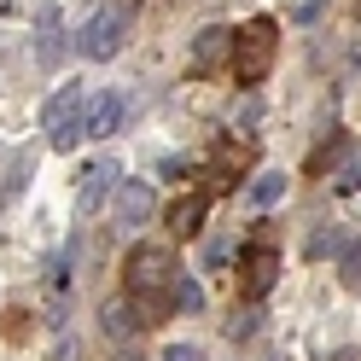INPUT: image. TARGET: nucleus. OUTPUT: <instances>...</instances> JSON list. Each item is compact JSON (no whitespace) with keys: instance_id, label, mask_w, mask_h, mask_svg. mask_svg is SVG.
<instances>
[{"instance_id":"f257e3e1","label":"nucleus","mask_w":361,"mask_h":361,"mask_svg":"<svg viewBox=\"0 0 361 361\" xmlns=\"http://www.w3.org/2000/svg\"><path fill=\"white\" fill-rule=\"evenodd\" d=\"M175 257L164 245H134L128 262H123V280H128V298L140 303V326H164L169 321V286H175Z\"/></svg>"},{"instance_id":"f03ea898","label":"nucleus","mask_w":361,"mask_h":361,"mask_svg":"<svg viewBox=\"0 0 361 361\" xmlns=\"http://www.w3.org/2000/svg\"><path fill=\"white\" fill-rule=\"evenodd\" d=\"M274 53H280V24L274 18H251L245 30H233V53H228V71L251 87L274 71Z\"/></svg>"},{"instance_id":"7ed1b4c3","label":"nucleus","mask_w":361,"mask_h":361,"mask_svg":"<svg viewBox=\"0 0 361 361\" xmlns=\"http://www.w3.org/2000/svg\"><path fill=\"white\" fill-rule=\"evenodd\" d=\"M123 41H128V6H99V12L82 24L76 53L99 64V59H117V53H123Z\"/></svg>"},{"instance_id":"20e7f679","label":"nucleus","mask_w":361,"mask_h":361,"mask_svg":"<svg viewBox=\"0 0 361 361\" xmlns=\"http://www.w3.org/2000/svg\"><path fill=\"white\" fill-rule=\"evenodd\" d=\"M82 111H87V94H82V87H59V94L47 99L41 128H47V146H53V152H71V146L82 140Z\"/></svg>"},{"instance_id":"39448f33","label":"nucleus","mask_w":361,"mask_h":361,"mask_svg":"<svg viewBox=\"0 0 361 361\" xmlns=\"http://www.w3.org/2000/svg\"><path fill=\"white\" fill-rule=\"evenodd\" d=\"M274 280H280V245L268 239V233H257L239 251V286H245V298H268Z\"/></svg>"},{"instance_id":"423d86ee","label":"nucleus","mask_w":361,"mask_h":361,"mask_svg":"<svg viewBox=\"0 0 361 361\" xmlns=\"http://www.w3.org/2000/svg\"><path fill=\"white\" fill-rule=\"evenodd\" d=\"M117 187H123V164L117 157H94V164L82 169V180H76V210L94 216L105 198H117Z\"/></svg>"},{"instance_id":"0eeeda50","label":"nucleus","mask_w":361,"mask_h":361,"mask_svg":"<svg viewBox=\"0 0 361 361\" xmlns=\"http://www.w3.org/2000/svg\"><path fill=\"white\" fill-rule=\"evenodd\" d=\"M228 53H233V30H221V24H210V30H198V35H192L187 71H192V76H216L221 64H228Z\"/></svg>"},{"instance_id":"6e6552de","label":"nucleus","mask_w":361,"mask_h":361,"mask_svg":"<svg viewBox=\"0 0 361 361\" xmlns=\"http://www.w3.org/2000/svg\"><path fill=\"white\" fill-rule=\"evenodd\" d=\"M123 117H128V99L105 87V94H94V99H87V111H82V134L105 140V134H117V128H123Z\"/></svg>"},{"instance_id":"1a4fd4ad","label":"nucleus","mask_w":361,"mask_h":361,"mask_svg":"<svg viewBox=\"0 0 361 361\" xmlns=\"http://www.w3.org/2000/svg\"><path fill=\"white\" fill-rule=\"evenodd\" d=\"M152 210H157V198H152L146 180H123L117 187V228H146Z\"/></svg>"},{"instance_id":"9d476101","label":"nucleus","mask_w":361,"mask_h":361,"mask_svg":"<svg viewBox=\"0 0 361 361\" xmlns=\"http://www.w3.org/2000/svg\"><path fill=\"white\" fill-rule=\"evenodd\" d=\"M64 47H71V41H64V12L59 6H41V18H35V59L53 71V64L64 59Z\"/></svg>"},{"instance_id":"9b49d317","label":"nucleus","mask_w":361,"mask_h":361,"mask_svg":"<svg viewBox=\"0 0 361 361\" xmlns=\"http://www.w3.org/2000/svg\"><path fill=\"white\" fill-rule=\"evenodd\" d=\"M204 210H210V198H204V192H187V198H175V204H169V233L192 239L198 228H204Z\"/></svg>"},{"instance_id":"f8f14e48","label":"nucleus","mask_w":361,"mask_h":361,"mask_svg":"<svg viewBox=\"0 0 361 361\" xmlns=\"http://www.w3.org/2000/svg\"><path fill=\"white\" fill-rule=\"evenodd\" d=\"M99 326H105L111 338H128L134 326H140V309H134L128 298H111V303L99 309Z\"/></svg>"},{"instance_id":"ddd939ff","label":"nucleus","mask_w":361,"mask_h":361,"mask_svg":"<svg viewBox=\"0 0 361 361\" xmlns=\"http://www.w3.org/2000/svg\"><path fill=\"white\" fill-rule=\"evenodd\" d=\"M204 309V286H198L192 274H175V286H169V314H198Z\"/></svg>"},{"instance_id":"4468645a","label":"nucleus","mask_w":361,"mask_h":361,"mask_svg":"<svg viewBox=\"0 0 361 361\" xmlns=\"http://www.w3.org/2000/svg\"><path fill=\"white\" fill-rule=\"evenodd\" d=\"M280 198H286V175H257V180H251V204H257V210L280 204Z\"/></svg>"},{"instance_id":"2eb2a0df","label":"nucleus","mask_w":361,"mask_h":361,"mask_svg":"<svg viewBox=\"0 0 361 361\" xmlns=\"http://www.w3.org/2000/svg\"><path fill=\"white\" fill-rule=\"evenodd\" d=\"M338 280H344L350 291H361V239L344 251V262H338Z\"/></svg>"},{"instance_id":"dca6fc26","label":"nucleus","mask_w":361,"mask_h":361,"mask_svg":"<svg viewBox=\"0 0 361 361\" xmlns=\"http://www.w3.org/2000/svg\"><path fill=\"white\" fill-rule=\"evenodd\" d=\"M257 332V309H239V321H228V338H251Z\"/></svg>"},{"instance_id":"f3484780","label":"nucleus","mask_w":361,"mask_h":361,"mask_svg":"<svg viewBox=\"0 0 361 361\" xmlns=\"http://www.w3.org/2000/svg\"><path fill=\"white\" fill-rule=\"evenodd\" d=\"M157 361H204V350H198V344H169Z\"/></svg>"},{"instance_id":"a211bd4d","label":"nucleus","mask_w":361,"mask_h":361,"mask_svg":"<svg viewBox=\"0 0 361 361\" xmlns=\"http://www.w3.org/2000/svg\"><path fill=\"white\" fill-rule=\"evenodd\" d=\"M355 187H361V157H350L344 175H338V192H355Z\"/></svg>"},{"instance_id":"6ab92c4d","label":"nucleus","mask_w":361,"mask_h":361,"mask_svg":"<svg viewBox=\"0 0 361 361\" xmlns=\"http://www.w3.org/2000/svg\"><path fill=\"white\" fill-rule=\"evenodd\" d=\"M6 338H30V314H24V309L6 314Z\"/></svg>"},{"instance_id":"aec40b11","label":"nucleus","mask_w":361,"mask_h":361,"mask_svg":"<svg viewBox=\"0 0 361 361\" xmlns=\"http://www.w3.org/2000/svg\"><path fill=\"white\" fill-rule=\"evenodd\" d=\"M321 6H326V0H298V18L309 24V18H321Z\"/></svg>"},{"instance_id":"412c9836","label":"nucleus","mask_w":361,"mask_h":361,"mask_svg":"<svg viewBox=\"0 0 361 361\" xmlns=\"http://www.w3.org/2000/svg\"><path fill=\"white\" fill-rule=\"evenodd\" d=\"M117 361H146V355H134V350H123V355H117Z\"/></svg>"},{"instance_id":"4be33fe9","label":"nucleus","mask_w":361,"mask_h":361,"mask_svg":"<svg viewBox=\"0 0 361 361\" xmlns=\"http://www.w3.org/2000/svg\"><path fill=\"white\" fill-rule=\"evenodd\" d=\"M123 6H134V0H123Z\"/></svg>"}]
</instances>
